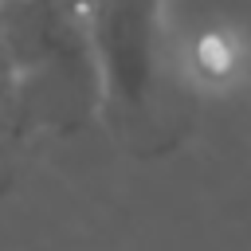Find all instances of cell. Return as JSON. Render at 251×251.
Listing matches in <instances>:
<instances>
[{
    "mask_svg": "<svg viewBox=\"0 0 251 251\" xmlns=\"http://www.w3.org/2000/svg\"><path fill=\"white\" fill-rule=\"evenodd\" d=\"M24 141L71 137L98 122V67L82 0H0Z\"/></svg>",
    "mask_w": 251,
    "mask_h": 251,
    "instance_id": "cell-2",
    "label": "cell"
},
{
    "mask_svg": "<svg viewBox=\"0 0 251 251\" xmlns=\"http://www.w3.org/2000/svg\"><path fill=\"white\" fill-rule=\"evenodd\" d=\"M27 149L24 133H20V102H16V75H12V59L0 35V188L12 180L20 153Z\"/></svg>",
    "mask_w": 251,
    "mask_h": 251,
    "instance_id": "cell-3",
    "label": "cell"
},
{
    "mask_svg": "<svg viewBox=\"0 0 251 251\" xmlns=\"http://www.w3.org/2000/svg\"><path fill=\"white\" fill-rule=\"evenodd\" d=\"M98 67V122L137 161L169 157L196 126V75L165 0H82Z\"/></svg>",
    "mask_w": 251,
    "mask_h": 251,
    "instance_id": "cell-1",
    "label": "cell"
},
{
    "mask_svg": "<svg viewBox=\"0 0 251 251\" xmlns=\"http://www.w3.org/2000/svg\"><path fill=\"white\" fill-rule=\"evenodd\" d=\"M243 75L251 78V47H247V67H243Z\"/></svg>",
    "mask_w": 251,
    "mask_h": 251,
    "instance_id": "cell-4",
    "label": "cell"
}]
</instances>
